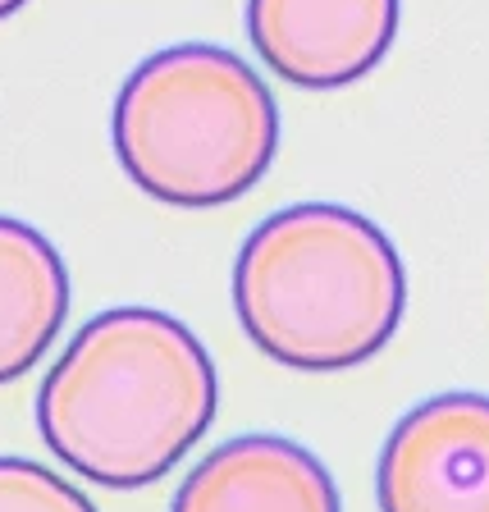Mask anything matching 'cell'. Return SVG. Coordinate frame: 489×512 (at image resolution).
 <instances>
[{"label": "cell", "instance_id": "cell-1", "mask_svg": "<svg viewBox=\"0 0 489 512\" xmlns=\"http://www.w3.org/2000/svg\"><path fill=\"white\" fill-rule=\"evenodd\" d=\"M220 384L202 339L156 307H110L69 339L37 394V430L74 476L142 490L211 430Z\"/></svg>", "mask_w": 489, "mask_h": 512}, {"label": "cell", "instance_id": "cell-2", "mask_svg": "<svg viewBox=\"0 0 489 512\" xmlns=\"http://www.w3.org/2000/svg\"><path fill=\"white\" fill-rule=\"evenodd\" d=\"M407 270L375 220L334 202L284 206L234 256L243 334L288 371H352L394 339Z\"/></svg>", "mask_w": 489, "mask_h": 512}, {"label": "cell", "instance_id": "cell-3", "mask_svg": "<svg viewBox=\"0 0 489 512\" xmlns=\"http://www.w3.org/2000/svg\"><path fill=\"white\" fill-rule=\"evenodd\" d=\"M115 156L147 197L215 211L256 188L279 151V106L234 51L183 42L147 55L115 96Z\"/></svg>", "mask_w": 489, "mask_h": 512}, {"label": "cell", "instance_id": "cell-4", "mask_svg": "<svg viewBox=\"0 0 489 512\" xmlns=\"http://www.w3.org/2000/svg\"><path fill=\"white\" fill-rule=\"evenodd\" d=\"M380 512H489V394H435L389 430Z\"/></svg>", "mask_w": 489, "mask_h": 512}, {"label": "cell", "instance_id": "cell-5", "mask_svg": "<svg viewBox=\"0 0 489 512\" xmlns=\"http://www.w3.org/2000/svg\"><path fill=\"white\" fill-rule=\"evenodd\" d=\"M247 37L293 87H348L389 55L398 0H247Z\"/></svg>", "mask_w": 489, "mask_h": 512}, {"label": "cell", "instance_id": "cell-6", "mask_svg": "<svg viewBox=\"0 0 489 512\" xmlns=\"http://www.w3.org/2000/svg\"><path fill=\"white\" fill-rule=\"evenodd\" d=\"M170 512H343L334 476L284 435H238L183 476Z\"/></svg>", "mask_w": 489, "mask_h": 512}, {"label": "cell", "instance_id": "cell-7", "mask_svg": "<svg viewBox=\"0 0 489 512\" xmlns=\"http://www.w3.org/2000/svg\"><path fill=\"white\" fill-rule=\"evenodd\" d=\"M69 316V270L32 224L0 215V384L28 375Z\"/></svg>", "mask_w": 489, "mask_h": 512}, {"label": "cell", "instance_id": "cell-8", "mask_svg": "<svg viewBox=\"0 0 489 512\" xmlns=\"http://www.w3.org/2000/svg\"><path fill=\"white\" fill-rule=\"evenodd\" d=\"M0 512H96V503L42 462L0 458Z\"/></svg>", "mask_w": 489, "mask_h": 512}, {"label": "cell", "instance_id": "cell-9", "mask_svg": "<svg viewBox=\"0 0 489 512\" xmlns=\"http://www.w3.org/2000/svg\"><path fill=\"white\" fill-rule=\"evenodd\" d=\"M28 0H0V19H10V14H19Z\"/></svg>", "mask_w": 489, "mask_h": 512}]
</instances>
